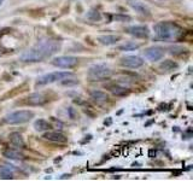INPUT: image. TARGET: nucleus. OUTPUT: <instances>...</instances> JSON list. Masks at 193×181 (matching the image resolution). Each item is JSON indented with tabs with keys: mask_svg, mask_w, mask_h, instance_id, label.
Masks as SVG:
<instances>
[{
	"mask_svg": "<svg viewBox=\"0 0 193 181\" xmlns=\"http://www.w3.org/2000/svg\"><path fill=\"white\" fill-rule=\"evenodd\" d=\"M4 3V0H0V6H1V4Z\"/></svg>",
	"mask_w": 193,
	"mask_h": 181,
	"instance_id": "obj_24",
	"label": "nucleus"
},
{
	"mask_svg": "<svg viewBox=\"0 0 193 181\" xmlns=\"http://www.w3.org/2000/svg\"><path fill=\"white\" fill-rule=\"evenodd\" d=\"M178 68V63H175L174 61H170V59H167L164 61L161 65H159V69L163 70V71H173L174 69H176Z\"/></svg>",
	"mask_w": 193,
	"mask_h": 181,
	"instance_id": "obj_20",
	"label": "nucleus"
},
{
	"mask_svg": "<svg viewBox=\"0 0 193 181\" xmlns=\"http://www.w3.org/2000/svg\"><path fill=\"white\" fill-rule=\"evenodd\" d=\"M91 99H93L97 104L103 105L109 101V96L105 92H103V90H93L91 93Z\"/></svg>",
	"mask_w": 193,
	"mask_h": 181,
	"instance_id": "obj_12",
	"label": "nucleus"
},
{
	"mask_svg": "<svg viewBox=\"0 0 193 181\" xmlns=\"http://www.w3.org/2000/svg\"><path fill=\"white\" fill-rule=\"evenodd\" d=\"M87 18L88 20H91V21H100L101 20V15H100V12L98 11V10H91L88 13H87Z\"/></svg>",
	"mask_w": 193,
	"mask_h": 181,
	"instance_id": "obj_22",
	"label": "nucleus"
},
{
	"mask_svg": "<svg viewBox=\"0 0 193 181\" xmlns=\"http://www.w3.org/2000/svg\"><path fill=\"white\" fill-rule=\"evenodd\" d=\"M130 6L139 13L141 15H150V9L145 5V4H141V3H130Z\"/></svg>",
	"mask_w": 193,
	"mask_h": 181,
	"instance_id": "obj_19",
	"label": "nucleus"
},
{
	"mask_svg": "<svg viewBox=\"0 0 193 181\" xmlns=\"http://www.w3.org/2000/svg\"><path fill=\"white\" fill-rule=\"evenodd\" d=\"M42 138L45 140H48V141H52V142H60V144H64L68 141V138L63 134V133H59V132H47L42 135Z\"/></svg>",
	"mask_w": 193,
	"mask_h": 181,
	"instance_id": "obj_11",
	"label": "nucleus"
},
{
	"mask_svg": "<svg viewBox=\"0 0 193 181\" xmlns=\"http://www.w3.org/2000/svg\"><path fill=\"white\" fill-rule=\"evenodd\" d=\"M153 31L161 40L175 41L184 35V29L174 22H158L153 26Z\"/></svg>",
	"mask_w": 193,
	"mask_h": 181,
	"instance_id": "obj_2",
	"label": "nucleus"
},
{
	"mask_svg": "<svg viewBox=\"0 0 193 181\" xmlns=\"http://www.w3.org/2000/svg\"><path fill=\"white\" fill-rule=\"evenodd\" d=\"M34 117V112L30 110H17L4 117V122L6 124H23L29 122Z\"/></svg>",
	"mask_w": 193,
	"mask_h": 181,
	"instance_id": "obj_3",
	"label": "nucleus"
},
{
	"mask_svg": "<svg viewBox=\"0 0 193 181\" xmlns=\"http://www.w3.org/2000/svg\"><path fill=\"white\" fill-rule=\"evenodd\" d=\"M121 65L125 68H129V69H138L140 66L144 65V59L139 56H126L122 57L119 61Z\"/></svg>",
	"mask_w": 193,
	"mask_h": 181,
	"instance_id": "obj_8",
	"label": "nucleus"
},
{
	"mask_svg": "<svg viewBox=\"0 0 193 181\" xmlns=\"http://www.w3.org/2000/svg\"><path fill=\"white\" fill-rule=\"evenodd\" d=\"M109 89H110V92L111 93H114L115 96H126L127 93H128V90H127V88H125V87H122V86H119V85H111V86H109Z\"/></svg>",
	"mask_w": 193,
	"mask_h": 181,
	"instance_id": "obj_18",
	"label": "nucleus"
},
{
	"mask_svg": "<svg viewBox=\"0 0 193 181\" xmlns=\"http://www.w3.org/2000/svg\"><path fill=\"white\" fill-rule=\"evenodd\" d=\"M164 53H165L164 48L159 46H152L144 51V56L151 62H158L164 57Z\"/></svg>",
	"mask_w": 193,
	"mask_h": 181,
	"instance_id": "obj_7",
	"label": "nucleus"
},
{
	"mask_svg": "<svg viewBox=\"0 0 193 181\" xmlns=\"http://www.w3.org/2000/svg\"><path fill=\"white\" fill-rule=\"evenodd\" d=\"M121 40V36L118 35H101V36H98V41L101 44V45H114L116 42H118Z\"/></svg>",
	"mask_w": 193,
	"mask_h": 181,
	"instance_id": "obj_13",
	"label": "nucleus"
},
{
	"mask_svg": "<svg viewBox=\"0 0 193 181\" xmlns=\"http://www.w3.org/2000/svg\"><path fill=\"white\" fill-rule=\"evenodd\" d=\"M34 128L38 132H45V131H50L52 128V126L46 121V120H36L34 122Z\"/></svg>",
	"mask_w": 193,
	"mask_h": 181,
	"instance_id": "obj_17",
	"label": "nucleus"
},
{
	"mask_svg": "<svg viewBox=\"0 0 193 181\" xmlns=\"http://www.w3.org/2000/svg\"><path fill=\"white\" fill-rule=\"evenodd\" d=\"M74 74L69 71H55V72H50V74H45L42 76H40L36 80V86H44V85H48V83H55L58 81H63L66 80L69 77H73Z\"/></svg>",
	"mask_w": 193,
	"mask_h": 181,
	"instance_id": "obj_5",
	"label": "nucleus"
},
{
	"mask_svg": "<svg viewBox=\"0 0 193 181\" xmlns=\"http://www.w3.org/2000/svg\"><path fill=\"white\" fill-rule=\"evenodd\" d=\"M77 63L79 61L76 57H70V56H60L51 61L52 65H55L57 68H62V69H73L77 65Z\"/></svg>",
	"mask_w": 193,
	"mask_h": 181,
	"instance_id": "obj_6",
	"label": "nucleus"
},
{
	"mask_svg": "<svg viewBox=\"0 0 193 181\" xmlns=\"http://www.w3.org/2000/svg\"><path fill=\"white\" fill-rule=\"evenodd\" d=\"M13 176H15L13 168H11L9 166H1L0 164V179L10 180V179H13Z\"/></svg>",
	"mask_w": 193,
	"mask_h": 181,
	"instance_id": "obj_15",
	"label": "nucleus"
},
{
	"mask_svg": "<svg viewBox=\"0 0 193 181\" xmlns=\"http://www.w3.org/2000/svg\"><path fill=\"white\" fill-rule=\"evenodd\" d=\"M9 140L16 147H24V140H23V136L20 133H17V132L11 133L9 135Z\"/></svg>",
	"mask_w": 193,
	"mask_h": 181,
	"instance_id": "obj_14",
	"label": "nucleus"
},
{
	"mask_svg": "<svg viewBox=\"0 0 193 181\" xmlns=\"http://www.w3.org/2000/svg\"><path fill=\"white\" fill-rule=\"evenodd\" d=\"M3 156L9 158V159H15V161H18V159H23V155L13 149H6L3 151Z\"/></svg>",
	"mask_w": 193,
	"mask_h": 181,
	"instance_id": "obj_16",
	"label": "nucleus"
},
{
	"mask_svg": "<svg viewBox=\"0 0 193 181\" xmlns=\"http://www.w3.org/2000/svg\"><path fill=\"white\" fill-rule=\"evenodd\" d=\"M27 105H30V106H38V105H42L46 103V98L42 93H33L30 96H28L25 98V101H24Z\"/></svg>",
	"mask_w": 193,
	"mask_h": 181,
	"instance_id": "obj_10",
	"label": "nucleus"
},
{
	"mask_svg": "<svg viewBox=\"0 0 193 181\" xmlns=\"http://www.w3.org/2000/svg\"><path fill=\"white\" fill-rule=\"evenodd\" d=\"M60 48V44L55 40H44L33 48L24 51L20 59L22 62H41L47 57H51Z\"/></svg>",
	"mask_w": 193,
	"mask_h": 181,
	"instance_id": "obj_1",
	"label": "nucleus"
},
{
	"mask_svg": "<svg viewBox=\"0 0 193 181\" xmlns=\"http://www.w3.org/2000/svg\"><path fill=\"white\" fill-rule=\"evenodd\" d=\"M116 20H121V21H130L129 16H116Z\"/></svg>",
	"mask_w": 193,
	"mask_h": 181,
	"instance_id": "obj_23",
	"label": "nucleus"
},
{
	"mask_svg": "<svg viewBox=\"0 0 193 181\" xmlns=\"http://www.w3.org/2000/svg\"><path fill=\"white\" fill-rule=\"evenodd\" d=\"M112 75V70L106 66V65H103V64H95L92 65L88 70V79L91 81H101V80H106L109 77H111Z\"/></svg>",
	"mask_w": 193,
	"mask_h": 181,
	"instance_id": "obj_4",
	"label": "nucleus"
},
{
	"mask_svg": "<svg viewBox=\"0 0 193 181\" xmlns=\"http://www.w3.org/2000/svg\"><path fill=\"white\" fill-rule=\"evenodd\" d=\"M140 46V44H138V42H127V44H125V45H121L119 46V50L121 51H135V50H138Z\"/></svg>",
	"mask_w": 193,
	"mask_h": 181,
	"instance_id": "obj_21",
	"label": "nucleus"
},
{
	"mask_svg": "<svg viewBox=\"0 0 193 181\" xmlns=\"http://www.w3.org/2000/svg\"><path fill=\"white\" fill-rule=\"evenodd\" d=\"M127 33L138 39H146L150 35V29L146 26H132L127 28Z\"/></svg>",
	"mask_w": 193,
	"mask_h": 181,
	"instance_id": "obj_9",
	"label": "nucleus"
}]
</instances>
